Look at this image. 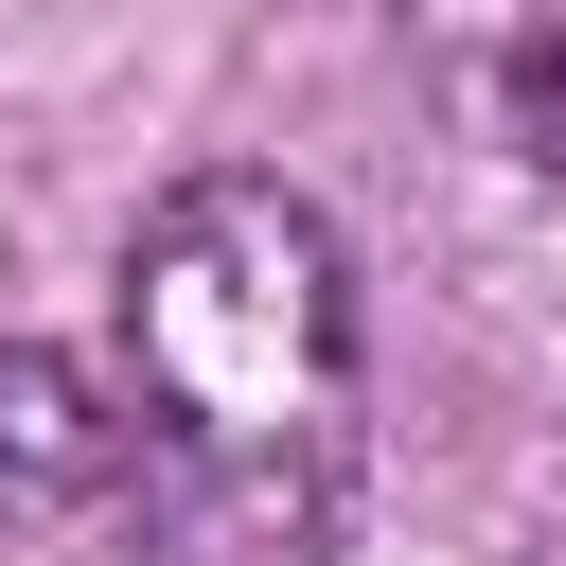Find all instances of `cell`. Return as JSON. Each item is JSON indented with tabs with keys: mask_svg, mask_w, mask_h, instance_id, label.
I'll list each match as a JSON object with an SVG mask.
<instances>
[{
	"mask_svg": "<svg viewBox=\"0 0 566 566\" xmlns=\"http://www.w3.org/2000/svg\"><path fill=\"white\" fill-rule=\"evenodd\" d=\"M124 407L159 460V531L195 566H318L371 442L354 248L301 177H177L124 230Z\"/></svg>",
	"mask_w": 566,
	"mask_h": 566,
	"instance_id": "6da1fadb",
	"label": "cell"
},
{
	"mask_svg": "<svg viewBox=\"0 0 566 566\" xmlns=\"http://www.w3.org/2000/svg\"><path fill=\"white\" fill-rule=\"evenodd\" d=\"M0 513H53V531H88V513H159L142 407L88 389L53 336H0Z\"/></svg>",
	"mask_w": 566,
	"mask_h": 566,
	"instance_id": "7a4b0ae2",
	"label": "cell"
},
{
	"mask_svg": "<svg viewBox=\"0 0 566 566\" xmlns=\"http://www.w3.org/2000/svg\"><path fill=\"white\" fill-rule=\"evenodd\" d=\"M424 71L513 177H566V0H424Z\"/></svg>",
	"mask_w": 566,
	"mask_h": 566,
	"instance_id": "3957f363",
	"label": "cell"
}]
</instances>
